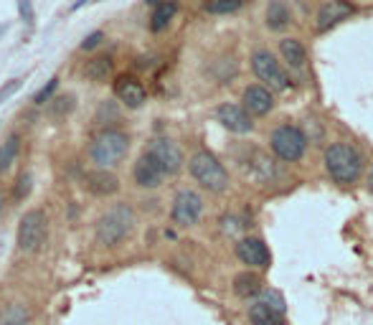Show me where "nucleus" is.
I'll list each match as a JSON object with an SVG mask.
<instances>
[{
	"instance_id": "23",
	"label": "nucleus",
	"mask_w": 373,
	"mask_h": 325,
	"mask_svg": "<svg viewBox=\"0 0 373 325\" xmlns=\"http://www.w3.org/2000/svg\"><path fill=\"white\" fill-rule=\"evenodd\" d=\"M31 313L23 305H5L0 310V325H25Z\"/></svg>"
},
{
	"instance_id": "33",
	"label": "nucleus",
	"mask_w": 373,
	"mask_h": 325,
	"mask_svg": "<svg viewBox=\"0 0 373 325\" xmlns=\"http://www.w3.org/2000/svg\"><path fill=\"white\" fill-rule=\"evenodd\" d=\"M368 188L373 191V170H371V175H368Z\"/></svg>"
},
{
	"instance_id": "20",
	"label": "nucleus",
	"mask_w": 373,
	"mask_h": 325,
	"mask_svg": "<svg viewBox=\"0 0 373 325\" xmlns=\"http://www.w3.org/2000/svg\"><path fill=\"white\" fill-rule=\"evenodd\" d=\"M234 292H236L239 298H254V295L262 292V280H259V275H254V272H241V275H236V280H234Z\"/></svg>"
},
{
	"instance_id": "4",
	"label": "nucleus",
	"mask_w": 373,
	"mask_h": 325,
	"mask_svg": "<svg viewBox=\"0 0 373 325\" xmlns=\"http://www.w3.org/2000/svg\"><path fill=\"white\" fill-rule=\"evenodd\" d=\"M188 170H191V175L206 191L221 193L229 188V173H226V168L221 166L211 153L206 150L193 153L191 160H188Z\"/></svg>"
},
{
	"instance_id": "26",
	"label": "nucleus",
	"mask_w": 373,
	"mask_h": 325,
	"mask_svg": "<svg viewBox=\"0 0 373 325\" xmlns=\"http://www.w3.org/2000/svg\"><path fill=\"white\" fill-rule=\"evenodd\" d=\"M71 109H74V97H71V94H64V97L54 100V107H51V117L61 120V117H67L69 112H71Z\"/></svg>"
},
{
	"instance_id": "19",
	"label": "nucleus",
	"mask_w": 373,
	"mask_h": 325,
	"mask_svg": "<svg viewBox=\"0 0 373 325\" xmlns=\"http://www.w3.org/2000/svg\"><path fill=\"white\" fill-rule=\"evenodd\" d=\"M280 54H282V58L292 69L305 67L307 54H305V46H302L297 38H282V41H280Z\"/></svg>"
},
{
	"instance_id": "9",
	"label": "nucleus",
	"mask_w": 373,
	"mask_h": 325,
	"mask_svg": "<svg viewBox=\"0 0 373 325\" xmlns=\"http://www.w3.org/2000/svg\"><path fill=\"white\" fill-rule=\"evenodd\" d=\"M148 153H150V155H152L155 160H158V163L163 166V170H166L168 175L181 173V168H183V153H181V148H178V145H175L173 140H168V137H155V140H150Z\"/></svg>"
},
{
	"instance_id": "8",
	"label": "nucleus",
	"mask_w": 373,
	"mask_h": 325,
	"mask_svg": "<svg viewBox=\"0 0 373 325\" xmlns=\"http://www.w3.org/2000/svg\"><path fill=\"white\" fill-rule=\"evenodd\" d=\"M203 214V201L196 191H181L173 199V209H170V218L178 226H193Z\"/></svg>"
},
{
	"instance_id": "30",
	"label": "nucleus",
	"mask_w": 373,
	"mask_h": 325,
	"mask_svg": "<svg viewBox=\"0 0 373 325\" xmlns=\"http://www.w3.org/2000/svg\"><path fill=\"white\" fill-rule=\"evenodd\" d=\"M56 87H58V79H56V76H54V79H49V82H46V87H43L41 92H38V94H36V97H34L36 104H43V102L49 100L51 94L56 92Z\"/></svg>"
},
{
	"instance_id": "22",
	"label": "nucleus",
	"mask_w": 373,
	"mask_h": 325,
	"mask_svg": "<svg viewBox=\"0 0 373 325\" xmlns=\"http://www.w3.org/2000/svg\"><path fill=\"white\" fill-rule=\"evenodd\" d=\"M175 13H178V5H175L173 0H163V3H158V8H155V13L150 18V28H152V31H163V28H168V23L175 18Z\"/></svg>"
},
{
	"instance_id": "31",
	"label": "nucleus",
	"mask_w": 373,
	"mask_h": 325,
	"mask_svg": "<svg viewBox=\"0 0 373 325\" xmlns=\"http://www.w3.org/2000/svg\"><path fill=\"white\" fill-rule=\"evenodd\" d=\"M18 10H21V18L25 23H34V5L31 0H18Z\"/></svg>"
},
{
	"instance_id": "27",
	"label": "nucleus",
	"mask_w": 373,
	"mask_h": 325,
	"mask_svg": "<svg viewBox=\"0 0 373 325\" xmlns=\"http://www.w3.org/2000/svg\"><path fill=\"white\" fill-rule=\"evenodd\" d=\"M31 188H34V173L25 170V173H21V178H18L16 188H13V196H16V199H25V196L31 193Z\"/></svg>"
},
{
	"instance_id": "11",
	"label": "nucleus",
	"mask_w": 373,
	"mask_h": 325,
	"mask_svg": "<svg viewBox=\"0 0 373 325\" xmlns=\"http://www.w3.org/2000/svg\"><path fill=\"white\" fill-rule=\"evenodd\" d=\"M236 257H239L241 265H249V267L267 269L269 262H272V254L267 249V244L262 239H254V236H247L236 244Z\"/></svg>"
},
{
	"instance_id": "16",
	"label": "nucleus",
	"mask_w": 373,
	"mask_h": 325,
	"mask_svg": "<svg viewBox=\"0 0 373 325\" xmlns=\"http://www.w3.org/2000/svg\"><path fill=\"white\" fill-rule=\"evenodd\" d=\"M115 94L120 97V102H122L124 107L130 109H137L145 104V87H142L137 79H130V76H124V79H120L115 87Z\"/></svg>"
},
{
	"instance_id": "18",
	"label": "nucleus",
	"mask_w": 373,
	"mask_h": 325,
	"mask_svg": "<svg viewBox=\"0 0 373 325\" xmlns=\"http://www.w3.org/2000/svg\"><path fill=\"white\" fill-rule=\"evenodd\" d=\"M264 18H267V28H269V31H284L292 21V13L284 0H272V3L267 5Z\"/></svg>"
},
{
	"instance_id": "14",
	"label": "nucleus",
	"mask_w": 373,
	"mask_h": 325,
	"mask_svg": "<svg viewBox=\"0 0 373 325\" xmlns=\"http://www.w3.org/2000/svg\"><path fill=\"white\" fill-rule=\"evenodd\" d=\"M350 13H353V5L346 3V0H330V3H325L323 8L317 10V31H328L330 25L346 21Z\"/></svg>"
},
{
	"instance_id": "28",
	"label": "nucleus",
	"mask_w": 373,
	"mask_h": 325,
	"mask_svg": "<svg viewBox=\"0 0 373 325\" xmlns=\"http://www.w3.org/2000/svg\"><path fill=\"white\" fill-rule=\"evenodd\" d=\"M259 302H264L267 308H272L274 313H280V315L284 313V302H282V298H280L277 292H264V298H262Z\"/></svg>"
},
{
	"instance_id": "13",
	"label": "nucleus",
	"mask_w": 373,
	"mask_h": 325,
	"mask_svg": "<svg viewBox=\"0 0 373 325\" xmlns=\"http://www.w3.org/2000/svg\"><path fill=\"white\" fill-rule=\"evenodd\" d=\"M244 109H247L249 115H267V112H272L274 107V100H272V92L267 89V87H247L244 89Z\"/></svg>"
},
{
	"instance_id": "3",
	"label": "nucleus",
	"mask_w": 373,
	"mask_h": 325,
	"mask_svg": "<svg viewBox=\"0 0 373 325\" xmlns=\"http://www.w3.org/2000/svg\"><path fill=\"white\" fill-rule=\"evenodd\" d=\"M130 150V137L120 130H104L100 133L89 145V160L97 168H112L127 155Z\"/></svg>"
},
{
	"instance_id": "25",
	"label": "nucleus",
	"mask_w": 373,
	"mask_h": 325,
	"mask_svg": "<svg viewBox=\"0 0 373 325\" xmlns=\"http://www.w3.org/2000/svg\"><path fill=\"white\" fill-rule=\"evenodd\" d=\"M241 8V0H206V10L214 16H226Z\"/></svg>"
},
{
	"instance_id": "15",
	"label": "nucleus",
	"mask_w": 373,
	"mask_h": 325,
	"mask_svg": "<svg viewBox=\"0 0 373 325\" xmlns=\"http://www.w3.org/2000/svg\"><path fill=\"white\" fill-rule=\"evenodd\" d=\"M84 186H87V191L94 193V196H112V193L120 188V181H117V175H112L109 170L97 168V170L84 175Z\"/></svg>"
},
{
	"instance_id": "5",
	"label": "nucleus",
	"mask_w": 373,
	"mask_h": 325,
	"mask_svg": "<svg viewBox=\"0 0 373 325\" xmlns=\"http://www.w3.org/2000/svg\"><path fill=\"white\" fill-rule=\"evenodd\" d=\"M269 145H272L274 155L280 160H284V163H295V160H299L305 155L307 137L299 127L280 125L272 135H269Z\"/></svg>"
},
{
	"instance_id": "21",
	"label": "nucleus",
	"mask_w": 373,
	"mask_h": 325,
	"mask_svg": "<svg viewBox=\"0 0 373 325\" xmlns=\"http://www.w3.org/2000/svg\"><path fill=\"white\" fill-rule=\"evenodd\" d=\"M249 320L254 325H284L282 315L274 313L272 308H267L264 302H254V305L249 308Z\"/></svg>"
},
{
	"instance_id": "6",
	"label": "nucleus",
	"mask_w": 373,
	"mask_h": 325,
	"mask_svg": "<svg viewBox=\"0 0 373 325\" xmlns=\"http://www.w3.org/2000/svg\"><path fill=\"white\" fill-rule=\"evenodd\" d=\"M46 232H49L46 214L38 209H31L18 224V247L23 251H38L46 242Z\"/></svg>"
},
{
	"instance_id": "10",
	"label": "nucleus",
	"mask_w": 373,
	"mask_h": 325,
	"mask_svg": "<svg viewBox=\"0 0 373 325\" xmlns=\"http://www.w3.org/2000/svg\"><path fill=\"white\" fill-rule=\"evenodd\" d=\"M166 175L168 173L163 170V166H160L150 153H145L142 158H137V163H135L133 168V178L140 188H160L163 181H166Z\"/></svg>"
},
{
	"instance_id": "32",
	"label": "nucleus",
	"mask_w": 373,
	"mask_h": 325,
	"mask_svg": "<svg viewBox=\"0 0 373 325\" xmlns=\"http://www.w3.org/2000/svg\"><path fill=\"white\" fill-rule=\"evenodd\" d=\"M102 38H104V36H102L100 31H97V34H89V36H87V38H84L82 49H84V51H91V49H97V46H100V43H102Z\"/></svg>"
},
{
	"instance_id": "29",
	"label": "nucleus",
	"mask_w": 373,
	"mask_h": 325,
	"mask_svg": "<svg viewBox=\"0 0 373 325\" xmlns=\"http://www.w3.org/2000/svg\"><path fill=\"white\" fill-rule=\"evenodd\" d=\"M21 87H23V79H10L5 87H0V104H3L5 100H10V97L21 89Z\"/></svg>"
},
{
	"instance_id": "17",
	"label": "nucleus",
	"mask_w": 373,
	"mask_h": 325,
	"mask_svg": "<svg viewBox=\"0 0 373 325\" xmlns=\"http://www.w3.org/2000/svg\"><path fill=\"white\" fill-rule=\"evenodd\" d=\"M115 71V61H112V54H102V56H94L91 61H87V67H84V76L89 79V82L100 84V82H107L109 76Z\"/></svg>"
},
{
	"instance_id": "2",
	"label": "nucleus",
	"mask_w": 373,
	"mask_h": 325,
	"mask_svg": "<svg viewBox=\"0 0 373 325\" xmlns=\"http://www.w3.org/2000/svg\"><path fill=\"white\" fill-rule=\"evenodd\" d=\"M363 160L358 155L356 148H350L346 142H335L325 150V170L330 173L335 183H353L361 175Z\"/></svg>"
},
{
	"instance_id": "7",
	"label": "nucleus",
	"mask_w": 373,
	"mask_h": 325,
	"mask_svg": "<svg viewBox=\"0 0 373 325\" xmlns=\"http://www.w3.org/2000/svg\"><path fill=\"white\" fill-rule=\"evenodd\" d=\"M251 69H254V74H257L269 89H274V92L290 89V84H292L290 76L284 74L282 67H280V61H277L267 49H259L251 54Z\"/></svg>"
},
{
	"instance_id": "24",
	"label": "nucleus",
	"mask_w": 373,
	"mask_h": 325,
	"mask_svg": "<svg viewBox=\"0 0 373 325\" xmlns=\"http://www.w3.org/2000/svg\"><path fill=\"white\" fill-rule=\"evenodd\" d=\"M18 155V137H8L0 148V170H8Z\"/></svg>"
},
{
	"instance_id": "34",
	"label": "nucleus",
	"mask_w": 373,
	"mask_h": 325,
	"mask_svg": "<svg viewBox=\"0 0 373 325\" xmlns=\"http://www.w3.org/2000/svg\"><path fill=\"white\" fill-rule=\"evenodd\" d=\"M0 214H3V196H0Z\"/></svg>"
},
{
	"instance_id": "12",
	"label": "nucleus",
	"mask_w": 373,
	"mask_h": 325,
	"mask_svg": "<svg viewBox=\"0 0 373 325\" xmlns=\"http://www.w3.org/2000/svg\"><path fill=\"white\" fill-rule=\"evenodd\" d=\"M216 117H218V122H221L226 130H231V133L236 135H247L251 133V127H254L249 112L244 107H239V104H221V107L216 109Z\"/></svg>"
},
{
	"instance_id": "1",
	"label": "nucleus",
	"mask_w": 373,
	"mask_h": 325,
	"mask_svg": "<svg viewBox=\"0 0 373 325\" xmlns=\"http://www.w3.org/2000/svg\"><path fill=\"white\" fill-rule=\"evenodd\" d=\"M135 226V214L127 203H115L112 209H107L97 221L94 236L102 247H117L127 239V234L133 232Z\"/></svg>"
}]
</instances>
